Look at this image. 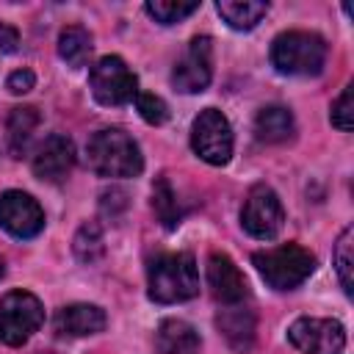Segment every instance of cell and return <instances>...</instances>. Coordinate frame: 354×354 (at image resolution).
Listing matches in <instances>:
<instances>
[{"label":"cell","instance_id":"1","mask_svg":"<svg viewBox=\"0 0 354 354\" xmlns=\"http://www.w3.org/2000/svg\"><path fill=\"white\" fill-rule=\"evenodd\" d=\"M147 290L158 304H177L199 293V271L188 252H166L149 260Z\"/></svg>","mask_w":354,"mask_h":354},{"label":"cell","instance_id":"5","mask_svg":"<svg viewBox=\"0 0 354 354\" xmlns=\"http://www.w3.org/2000/svg\"><path fill=\"white\" fill-rule=\"evenodd\" d=\"M44 321L41 301L28 290H11L0 299V340L6 346H22Z\"/></svg>","mask_w":354,"mask_h":354},{"label":"cell","instance_id":"18","mask_svg":"<svg viewBox=\"0 0 354 354\" xmlns=\"http://www.w3.org/2000/svg\"><path fill=\"white\" fill-rule=\"evenodd\" d=\"M254 136L266 144H279L293 136V113L282 105H268L254 119Z\"/></svg>","mask_w":354,"mask_h":354},{"label":"cell","instance_id":"26","mask_svg":"<svg viewBox=\"0 0 354 354\" xmlns=\"http://www.w3.org/2000/svg\"><path fill=\"white\" fill-rule=\"evenodd\" d=\"M351 94H354V86H346L343 94L337 97V102L332 105V124L343 133H348L354 127V105H351Z\"/></svg>","mask_w":354,"mask_h":354},{"label":"cell","instance_id":"21","mask_svg":"<svg viewBox=\"0 0 354 354\" xmlns=\"http://www.w3.org/2000/svg\"><path fill=\"white\" fill-rule=\"evenodd\" d=\"M152 210L158 216V221L166 227V230H174L183 218V210H180V202H177V194L171 188V183L166 177H158L155 185H152Z\"/></svg>","mask_w":354,"mask_h":354},{"label":"cell","instance_id":"4","mask_svg":"<svg viewBox=\"0 0 354 354\" xmlns=\"http://www.w3.org/2000/svg\"><path fill=\"white\" fill-rule=\"evenodd\" d=\"M252 263L257 274L266 279V285H271L274 290H293L315 271V257L299 243H282L257 252Z\"/></svg>","mask_w":354,"mask_h":354},{"label":"cell","instance_id":"3","mask_svg":"<svg viewBox=\"0 0 354 354\" xmlns=\"http://www.w3.org/2000/svg\"><path fill=\"white\" fill-rule=\"evenodd\" d=\"M271 64L277 72L293 77L318 75L326 64V41L318 33H307V30L279 33L271 44Z\"/></svg>","mask_w":354,"mask_h":354},{"label":"cell","instance_id":"12","mask_svg":"<svg viewBox=\"0 0 354 354\" xmlns=\"http://www.w3.org/2000/svg\"><path fill=\"white\" fill-rule=\"evenodd\" d=\"M75 166V144L72 138L61 136V133H53L47 136L36 152H33V160H30V169L39 180H47V183H58L64 180Z\"/></svg>","mask_w":354,"mask_h":354},{"label":"cell","instance_id":"20","mask_svg":"<svg viewBox=\"0 0 354 354\" xmlns=\"http://www.w3.org/2000/svg\"><path fill=\"white\" fill-rule=\"evenodd\" d=\"M91 33L80 25H69L61 30L58 36V55L69 64V66H83L91 55Z\"/></svg>","mask_w":354,"mask_h":354},{"label":"cell","instance_id":"17","mask_svg":"<svg viewBox=\"0 0 354 354\" xmlns=\"http://www.w3.org/2000/svg\"><path fill=\"white\" fill-rule=\"evenodd\" d=\"M39 111L30 108V105H19V108H11L8 119H6V144H8V152L14 158H22L33 141V133L39 130Z\"/></svg>","mask_w":354,"mask_h":354},{"label":"cell","instance_id":"24","mask_svg":"<svg viewBox=\"0 0 354 354\" xmlns=\"http://www.w3.org/2000/svg\"><path fill=\"white\" fill-rule=\"evenodd\" d=\"M147 14L160 22V25H174V22H183L185 17H191L194 11H199V3H174V0H152L144 6Z\"/></svg>","mask_w":354,"mask_h":354},{"label":"cell","instance_id":"28","mask_svg":"<svg viewBox=\"0 0 354 354\" xmlns=\"http://www.w3.org/2000/svg\"><path fill=\"white\" fill-rule=\"evenodd\" d=\"M19 44V30L8 22H0V53H14Z\"/></svg>","mask_w":354,"mask_h":354},{"label":"cell","instance_id":"14","mask_svg":"<svg viewBox=\"0 0 354 354\" xmlns=\"http://www.w3.org/2000/svg\"><path fill=\"white\" fill-rule=\"evenodd\" d=\"M105 313L97 304H69L61 307L55 313V332L61 337H86V335H97L105 329Z\"/></svg>","mask_w":354,"mask_h":354},{"label":"cell","instance_id":"8","mask_svg":"<svg viewBox=\"0 0 354 354\" xmlns=\"http://www.w3.org/2000/svg\"><path fill=\"white\" fill-rule=\"evenodd\" d=\"M282 221H285V210H282V202L274 194V188H268L263 183L252 185V191L246 194L243 207H241L243 230L257 241H271L282 230Z\"/></svg>","mask_w":354,"mask_h":354},{"label":"cell","instance_id":"6","mask_svg":"<svg viewBox=\"0 0 354 354\" xmlns=\"http://www.w3.org/2000/svg\"><path fill=\"white\" fill-rule=\"evenodd\" d=\"M88 86L100 105H124L138 94V80L119 55L100 58L88 72Z\"/></svg>","mask_w":354,"mask_h":354},{"label":"cell","instance_id":"29","mask_svg":"<svg viewBox=\"0 0 354 354\" xmlns=\"http://www.w3.org/2000/svg\"><path fill=\"white\" fill-rule=\"evenodd\" d=\"M100 205H102V213H111V216H113V205H119V207H124V205H127V202H124V191H119V188L105 191Z\"/></svg>","mask_w":354,"mask_h":354},{"label":"cell","instance_id":"16","mask_svg":"<svg viewBox=\"0 0 354 354\" xmlns=\"http://www.w3.org/2000/svg\"><path fill=\"white\" fill-rule=\"evenodd\" d=\"M155 346L160 354H199V332L183 321V318H166L160 321L155 332Z\"/></svg>","mask_w":354,"mask_h":354},{"label":"cell","instance_id":"10","mask_svg":"<svg viewBox=\"0 0 354 354\" xmlns=\"http://www.w3.org/2000/svg\"><path fill=\"white\" fill-rule=\"evenodd\" d=\"M213 77V41L210 36H194L183 58L174 64L171 83L183 94H199Z\"/></svg>","mask_w":354,"mask_h":354},{"label":"cell","instance_id":"2","mask_svg":"<svg viewBox=\"0 0 354 354\" xmlns=\"http://www.w3.org/2000/svg\"><path fill=\"white\" fill-rule=\"evenodd\" d=\"M88 169L100 177H138L144 158L138 144L124 130H100L86 144Z\"/></svg>","mask_w":354,"mask_h":354},{"label":"cell","instance_id":"22","mask_svg":"<svg viewBox=\"0 0 354 354\" xmlns=\"http://www.w3.org/2000/svg\"><path fill=\"white\" fill-rule=\"evenodd\" d=\"M72 249H75V257H77L80 263H86V266L97 263V260L102 257V252H105L100 224H97V221H86V224L77 230V235H75V241H72Z\"/></svg>","mask_w":354,"mask_h":354},{"label":"cell","instance_id":"7","mask_svg":"<svg viewBox=\"0 0 354 354\" xmlns=\"http://www.w3.org/2000/svg\"><path fill=\"white\" fill-rule=\"evenodd\" d=\"M191 147L205 163L224 166L232 158V127L227 116L216 108H205L191 124Z\"/></svg>","mask_w":354,"mask_h":354},{"label":"cell","instance_id":"19","mask_svg":"<svg viewBox=\"0 0 354 354\" xmlns=\"http://www.w3.org/2000/svg\"><path fill=\"white\" fill-rule=\"evenodd\" d=\"M216 11L221 14V19L235 28V30H252L266 14H268V3L263 0H218Z\"/></svg>","mask_w":354,"mask_h":354},{"label":"cell","instance_id":"15","mask_svg":"<svg viewBox=\"0 0 354 354\" xmlns=\"http://www.w3.org/2000/svg\"><path fill=\"white\" fill-rule=\"evenodd\" d=\"M227 346L235 351V354H249L252 346H254V315L252 310L241 307V304H230L227 310L218 313L216 318Z\"/></svg>","mask_w":354,"mask_h":354},{"label":"cell","instance_id":"11","mask_svg":"<svg viewBox=\"0 0 354 354\" xmlns=\"http://www.w3.org/2000/svg\"><path fill=\"white\" fill-rule=\"evenodd\" d=\"M0 227L14 238H36L44 230V210L25 191L0 194Z\"/></svg>","mask_w":354,"mask_h":354},{"label":"cell","instance_id":"27","mask_svg":"<svg viewBox=\"0 0 354 354\" xmlns=\"http://www.w3.org/2000/svg\"><path fill=\"white\" fill-rule=\"evenodd\" d=\"M33 86H36V75H33L30 69H17V72H11L8 80H6V88H8L11 94H28Z\"/></svg>","mask_w":354,"mask_h":354},{"label":"cell","instance_id":"9","mask_svg":"<svg viewBox=\"0 0 354 354\" xmlns=\"http://www.w3.org/2000/svg\"><path fill=\"white\" fill-rule=\"evenodd\" d=\"M288 340L301 354H337L346 346V329L335 318H299L290 324Z\"/></svg>","mask_w":354,"mask_h":354},{"label":"cell","instance_id":"30","mask_svg":"<svg viewBox=\"0 0 354 354\" xmlns=\"http://www.w3.org/2000/svg\"><path fill=\"white\" fill-rule=\"evenodd\" d=\"M0 277H3V260H0Z\"/></svg>","mask_w":354,"mask_h":354},{"label":"cell","instance_id":"13","mask_svg":"<svg viewBox=\"0 0 354 354\" xmlns=\"http://www.w3.org/2000/svg\"><path fill=\"white\" fill-rule=\"evenodd\" d=\"M207 285H210L213 299L221 301L224 307L243 304V299L249 296V288H246L241 268L227 254H218V252L207 257Z\"/></svg>","mask_w":354,"mask_h":354},{"label":"cell","instance_id":"23","mask_svg":"<svg viewBox=\"0 0 354 354\" xmlns=\"http://www.w3.org/2000/svg\"><path fill=\"white\" fill-rule=\"evenodd\" d=\"M335 266H337V277H340V285L346 290V296H351V288H354V277H351V268H354V230L346 227L335 243Z\"/></svg>","mask_w":354,"mask_h":354},{"label":"cell","instance_id":"25","mask_svg":"<svg viewBox=\"0 0 354 354\" xmlns=\"http://www.w3.org/2000/svg\"><path fill=\"white\" fill-rule=\"evenodd\" d=\"M136 111L149 124H163L169 119V105L158 94H149V91H138L136 94Z\"/></svg>","mask_w":354,"mask_h":354}]
</instances>
